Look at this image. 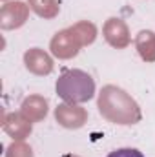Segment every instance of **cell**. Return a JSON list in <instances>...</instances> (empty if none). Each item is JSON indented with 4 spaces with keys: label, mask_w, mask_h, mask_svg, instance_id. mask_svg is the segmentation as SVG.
<instances>
[{
    "label": "cell",
    "mask_w": 155,
    "mask_h": 157,
    "mask_svg": "<svg viewBox=\"0 0 155 157\" xmlns=\"http://www.w3.org/2000/svg\"><path fill=\"white\" fill-rule=\"evenodd\" d=\"M55 119H57V122L60 126L70 128V130H77V128H82L84 122L88 121V112L84 108L77 106V104L64 102V104H59L57 106Z\"/></svg>",
    "instance_id": "obj_4"
},
{
    "label": "cell",
    "mask_w": 155,
    "mask_h": 157,
    "mask_svg": "<svg viewBox=\"0 0 155 157\" xmlns=\"http://www.w3.org/2000/svg\"><path fill=\"white\" fill-rule=\"evenodd\" d=\"M28 6L20 0H15V2H9V4H4L2 9H0V26L4 29H15V28H20L26 20H28Z\"/></svg>",
    "instance_id": "obj_5"
},
{
    "label": "cell",
    "mask_w": 155,
    "mask_h": 157,
    "mask_svg": "<svg viewBox=\"0 0 155 157\" xmlns=\"http://www.w3.org/2000/svg\"><path fill=\"white\" fill-rule=\"evenodd\" d=\"M6 157H33V152H31V148L26 143H20L18 141V143H13L7 148Z\"/></svg>",
    "instance_id": "obj_13"
},
{
    "label": "cell",
    "mask_w": 155,
    "mask_h": 157,
    "mask_svg": "<svg viewBox=\"0 0 155 157\" xmlns=\"http://www.w3.org/2000/svg\"><path fill=\"white\" fill-rule=\"evenodd\" d=\"M102 35L110 46H113L117 49H124L130 44V31L124 20L120 18H108L104 28H102Z\"/></svg>",
    "instance_id": "obj_6"
},
{
    "label": "cell",
    "mask_w": 155,
    "mask_h": 157,
    "mask_svg": "<svg viewBox=\"0 0 155 157\" xmlns=\"http://www.w3.org/2000/svg\"><path fill=\"white\" fill-rule=\"evenodd\" d=\"M4 130L15 141H24L31 133V121L22 112L20 113H7L4 117Z\"/></svg>",
    "instance_id": "obj_8"
},
{
    "label": "cell",
    "mask_w": 155,
    "mask_h": 157,
    "mask_svg": "<svg viewBox=\"0 0 155 157\" xmlns=\"http://www.w3.org/2000/svg\"><path fill=\"white\" fill-rule=\"evenodd\" d=\"M135 46H137V51L141 55L142 60L146 62H155V33L153 31H141L135 39Z\"/></svg>",
    "instance_id": "obj_10"
},
{
    "label": "cell",
    "mask_w": 155,
    "mask_h": 157,
    "mask_svg": "<svg viewBox=\"0 0 155 157\" xmlns=\"http://www.w3.org/2000/svg\"><path fill=\"white\" fill-rule=\"evenodd\" d=\"M24 64L35 75H49L53 71V60H51V57L46 51L39 49V48H33V49L26 51Z\"/></svg>",
    "instance_id": "obj_7"
},
{
    "label": "cell",
    "mask_w": 155,
    "mask_h": 157,
    "mask_svg": "<svg viewBox=\"0 0 155 157\" xmlns=\"http://www.w3.org/2000/svg\"><path fill=\"white\" fill-rule=\"evenodd\" d=\"M57 93L66 102H86L95 95V80L82 70H64L57 80Z\"/></svg>",
    "instance_id": "obj_2"
},
{
    "label": "cell",
    "mask_w": 155,
    "mask_h": 157,
    "mask_svg": "<svg viewBox=\"0 0 155 157\" xmlns=\"http://www.w3.org/2000/svg\"><path fill=\"white\" fill-rule=\"evenodd\" d=\"M71 29L75 31V35L78 37V40H80L82 46H89V44L95 40V37H97V28H95L91 22H88V20L77 22L75 26H71Z\"/></svg>",
    "instance_id": "obj_12"
},
{
    "label": "cell",
    "mask_w": 155,
    "mask_h": 157,
    "mask_svg": "<svg viewBox=\"0 0 155 157\" xmlns=\"http://www.w3.org/2000/svg\"><path fill=\"white\" fill-rule=\"evenodd\" d=\"M82 48L78 37L75 35V31L70 28V29H62L59 31L51 42H49V49L51 53L57 57V59H62V60H68V59H73L78 53V49Z\"/></svg>",
    "instance_id": "obj_3"
},
{
    "label": "cell",
    "mask_w": 155,
    "mask_h": 157,
    "mask_svg": "<svg viewBox=\"0 0 155 157\" xmlns=\"http://www.w3.org/2000/svg\"><path fill=\"white\" fill-rule=\"evenodd\" d=\"M99 112L113 124H135L141 121L139 104L120 88L108 84L99 93Z\"/></svg>",
    "instance_id": "obj_1"
},
{
    "label": "cell",
    "mask_w": 155,
    "mask_h": 157,
    "mask_svg": "<svg viewBox=\"0 0 155 157\" xmlns=\"http://www.w3.org/2000/svg\"><path fill=\"white\" fill-rule=\"evenodd\" d=\"M108 157H144V155L135 148H120V150L112 152Z\"/></svg>",
    "instance_id": "obj_14"
},
{
    "label": "cell",
    "mask_w": 155,
    "mask_h": 157,
    "mask_svg": "<svg viewBox=\"0 0 155 157\" xmlns=\"http://www.w3.org/2000/svg\"><path fill=\"white\" fill-rule=\"evenodd\" d=\"M20 110L31 122H39L47 115V101L40 95H29L24 99Z\"/></svg>",
    "instance_id": "obj_9"
},
{
    "label": "cell",
    "mask_w": 155,
    "mask_h": 157,
    "mask_svg": "<svg viewBox=\"0 0 155 157\" xmlns=\"http://www.w3.org/2000/svg\"><path fill=\"white\" fill-rule=\"evenodd\" d=\"M29 7L42 18H55L59 15V0H28Z\"/></svg>",
    "instance_id": "obj_11"
}]
</instances>
